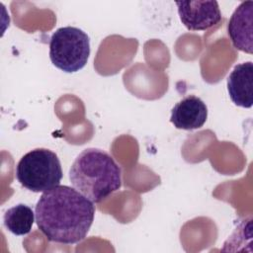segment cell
<instances>
[{
	"label": "cell",
	"instance_id": "obj_3",
	"mask_svg": "<svg viewBox=\"0 0 253 253\" xmlns=\"http://www.w3.org/2000/svg\"><path fill=\"white\" fill-rule=\"evenodd\" d=\"M62 169L57 155L47 148H36L26 153L16 166V178L26 189L39 193L59 185Z\"/></svg>",
	"mask_w": 253,
	"mask_h": 253
},
{
	"label": "cell",
	"instance_id": "obj_5",
	"mask_svg": "<svg viewBox=\"0 0 253 253\" xmlns=\"http://www.w3.org/2000/svg\"><path fill=\"white\" fill-rule=\"evenodd\" d=\"M176 6L182 24L190 31H206L221 21L216 1H181Z\"/></svg>",
	"mask_w": 253,
	"mask_h": 253
},
{
	"label": "cell",
	"instance_id": "obj_6",
	"mask_svg": "<svg viewBox=\"0 0 253 253\" xmlns=\"http://www.w3.org/2000/svg\"><path fill=\"white\" fill-rule=\"evenodd\" d=\"M252 23L253 1H245L234 10L227 26V33L234 47L249 54L253 50Z\"/></svg>",
	"mask_w": 253,
	"mask_h": 253
},
{
	"label": "cell",
	"instance_id": "obj_9",
	"mask_svg": "<svg viewBox=\"0 0 253 253\" xmlns=\"http://www.w3.org/2000/svg\"><path fill=\"white\" fill-rule=\"evenodd\" d=\"M35 212L25 204H18L6 211L3 216L5 227L15 235H26L32 230Z\"/></svg>",
	"mask_w": 253,
	"mask_h": 253
},
{
	"label": "cell",
	"instance_id": "obj_8",
	"mask_svg": "<svg viewBox=\"0 0 253 253\" xmlns=\"http://www.w3.org/2000/svg\"><path fill=\"white\" fill-rule=\"evenodd\" d=\"M227 91L231 101L239 107L253 105V63L246 61L234 66L227 77Z\"/></svg>",
	"mask_w": 253,
	"mask_h": 253
},
{
	"label": "cell",
	"instance_id": "obj_2",
	"mask_svg": "<svg viewBox=\"0 0 253 253\" xmlns=\"http://www.w3.org/2000/svg\"><path fill=\"white\" fill-rule=\"evenodd\" d=\"M121 168L109 153L99 148H86L72 163L69 180L74 189L97 204L121 188Z\"/></svg>",
	"mask_w": 253,
	"mask_h": 253
},
{
	"label": "cell",
	"instance_id": "obj_7",
	"mask_svg": "<svg viewBox=\"0 0 253 253\" xmlns=\"http://www.w3.org/2000/svg\"><path fill=\"white\" fill-rule=\"evenodd\" d=\"M208 118V107L199 97L189 95L179 101L171 111L170 122L178 129L201 128Z\"/></svg>",
	"mask_w": 253,
	"mask_h": 253
},
{
	"label": "cell",
	"instance_id": "obj_1",
	"mask_svg": "<svg viewBox=\"0 0 253 253\" xmlns=\"http://www.w3.org/2000/svg\"><path fill=\"white\" fill-rule=\"evenodd\" d=\"M35 215L39 229L47 240L69 245L87 236L94 220L95 206L76 189L58 185L42 193Z\"/></svg>",
	"mask_w": 253,
	"mask_h": 253
},
{
	"label": "cell",
	"instance_id": "obj_4",
	"mask_svg": "<svg viewBox=\"0 0 253 253\" xmlns=\"http://www.w3.org/2000/svg\"><path fill=\"white\" fill-rule=\"evenodd\" d=\"M90 55L88 35L76 27L57 29L49 41V58L58 69L73 73L82 69Z\"/></svg>",
	"mask_w": 253,
	"mask_h": 253
}]
</instances>
